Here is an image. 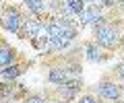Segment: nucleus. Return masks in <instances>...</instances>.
I'll return each mask as SVG.
<instances>
[{"mask_svg": "<svg viewBox=\"0 0 124 103\" xmlns=\"http://www.w3.org/2000/svg\"><path fill=\"white\" fill-rule=\"evenodd\" d=\"M83 2H85V4H89V2H95V0H83Z\"/></svg>", "mask_w": 124, "mask_h": 103, "instance_id": "f3484780", "label": "nucleus"}, {"mask_svg": "<svg viewBox=\"0 0 124 103\" xmlns=\"http://www.w3.org/2000/svg\"><path fill=\"white\" fill-rule=\"evenodd\" d=\"M19 95H23L21 85H0V103H13Z\"/></svg>", "mask_w": 124, "mask_h": 103, "instance_id": "20e7f679", "label": "nucleus"}, {"mask_svg": "<svg viewBox=\"0 0 124 103\" xmlns=\"http://www.w3.org/2000/svg\"><path fill=\"white\" fill-rule=\"evenodd\" d=\"M85 52H87V60H91V62H99V60H103L101 49H99V45H95V43H87Z\"/></svg>", "mask_w": 124, "mask_h": 103, "instance_id": "9b49d317", "label": "nucleus"}, {"mask_svg": "<svg viewBox=\"0 0 124 103\" xmlns=\"http://www.w3.org/2000/svg\"><path fill=\"white\" fill-rule=\"evenodd\" d=\"M79 91H81V81H77V78L58 85V93H60V97H64V99H72Z\"/></svg>", "mask_w": 124, "mask_h": 103, "instance_id": "39448f33", "label": "nucleus"}, {"mask_svg": "<svg viewBox=\"0 0 124 103\" xmlns=\"http://www.w3.org/2000/svg\"><path fill=\"white\" fill-rule=\"evenodd\" d=\"M15 56H17V52H15L13 48H0V68L8 66V64L15 62Z\"/></svg>", "mask_w": 124, "mask_h": 103, "instance_id": "9d476101", "label": "nucleus"}, {"mask_svg": "<svg viewBox=\"0 0 124 103\" xmlns=\"http://www.w3.org/2000/svg\"><path fill=\"white\" fill-rule=\"evenodd\" d=\"M114 2H116V0H99V4H101V6H114Z\"/></svg>", "mask_w": 124, "mask_h": 103, "instance_id": "dca6fc26", "label": "nucleus"}, {"mask_svg": "<svg viewBox=\"0 0 124 103\" xmlns=\"http://www.w3.org/2000/svg\"><path fill=\"white\" fill-rule=\"evenodd\" d=\"M23 4L29 8V13L33 14H44L46 10H48V4H46V0H23Z\"/></svg>", "mask_w": 124, "mask_h": 103, "instance_id": "1a4fd4ad", "label": "nucleus"}, {"mask_svg": "<svg viewBox=\"0 0 124 103\" xmlns=\"http://www.w3.org/2000/svg\"><path fill=\"white\" fill-rule=\"evenodd\" d=\"M64 4H66V8H70L75 14H81L85 10V2L83 0H64Z\"/></svg>", "mask_w": 124, "mask_h": 103, "instance_id": "f8f14e48", "label": "nucleus"}, {"mask_svg": "<svg viewBox=\"0 0 124 103\" xmlns=\"http://www.w3.org/2000/svg\"><path fill=\"white\" fill-rule=\"evenodd\" d=\"M79 103H97V101H95V97H91V95H87V97H83V99H81Z\"/></svg>", "mask_w": 124, "mask_h": 103, "instance_id": "2eb2a0df", "label": "nucleus"}, {"mask_svg": "<svg viewBox=\"0 0 124 103\" xmlns=\"http://www.w3.org/2000/svg\"><path fill=\"white\" fill-rule=\"evenodd\" d=\"M118 2H120V4H122V6H124V0H118Z\"/></svg>", "mask_w": 124, "mask_h": 103, "instance_id": "a211bd4d", "label": "nucleus"}, {"mask_svg": "<svg viewBox=\"0 0 124 103\" xmlns=\"http://www.w3.org/2000/svg\"><path fill=\"white\" fill-rule=\"evenodd\" d=\"M25 103H46V101H44L41 97H37V95H33V97H27Z\"/></svg>", "mask_w": 124, "mask_h": 103, "instance_id": "ddd939ff", "label": "nucleus"}, {"mask_svg": "<svg viewBox=\"0 0 124 103\" xmlns=\"http://www.w3.org/2000/svg\"><path fill=\"white\" fill-rule=\"evenodd\" d=\"M0 10H2V0H0Z\"/></svg>", "mask_w": 124, "mask_h": 103, "instance_id": "6ab92c4d", "label": "nucleus"}, {"mask_svg": "<svg viewBox=\"0 0 124 103\" xmlns=\"http://www.w3.org/2000/svg\"><path fill=\"white\" fill-rule=\"evenodd\" d=\"M116 74H118L120 78L124 81V64H118V68H116Z\"/></svg>", "mask_w": 124, "mask_h": 103, "instance_id": "4468645a", "label": "nucleus"}, {"mask_svg": "<svg viewBox=\"0 0 124 103\" xmlns=\"http://www.w3.org/2000/svg\"><path fill=\"white\" fill-rule=\"evenodd\" d=\"M93 37H95V43L101 45V48H114V45H118V41H120L116 27H112L110 23H99V25H95Z\"/></svg>", "mask_w": 124, "mask_h": 103, "instance_id": "f257e3e1", "label": "nucleus"}, {"mask_svg": "<svg viewBox=\"0 0 124 103\" xmlns=\"http://www.w3.org/2000/svg\"><path fill=\"white\" fill-rule=\"evenodd\" d=\"M50 82H54V85H62V82H66L68 81V72L64 66H58V68H52L48 74Z\"/></svg>", "mask_w": 124, "mask_h": 103, "instance_id": "6e6552de", "label": "nucleus"}, {"mask_svg": "<svg viewBox=\"0 0 124 103\" xmlns=\"http://www.w3.org/2000/svg\"><path fill=\"white\" fill-rule=\"evenodd\" d=\"M0 23H2L4 29H8V31H13V33H19L21 27H23V23H25V19L21 17V13H19L17 8L10 6V8L4 10V14H0Z\"/></svg>", "mask_w": 124, "mask_h": 103, "instance_id": "f03ea898", "label": "nucleus"}, {"mask_svg": "<svg viewBox=\"0 0 124 103\" xmlns=\"http://www.w3.org/2000/svg\"><path fill=\"white\" fill-rule=\"evenodd\" d=\"M79 17H81V23H83V25H99V23H101V13H99V8H95V6H87Z\"/></svg>", "mask_w": 124, "mask_h": 103, "instance_id": "423d86ee", "label": "nucleus"}, {"mask_svg": "<svg viewBox=\"0 0 124 103\" xmlns=\"http://www.w3.org/2000/svg\"><path fill=\"white\" fill-rule=\"evenodd\" d=\"M23 74V66H17V64H8L0 70V78L2 81H15L17 76Z\"/></svg>", "mask_w": 124, "mask_h": 103, "instance_id": "0eeeda50", "label": "nucleus"}, {"mask_svg": "<svg viewBox=\"0 0 124 103\" xmlns=\"http://www.w3.org/2000/svg\"><path fill=\"white\" fill-rule=\"evenodd\" d=\"M97 95L101 99H108V101H116V99L122 95V91H120V87L114 85L112 81H101L97 85Z\"/></svg>", "mask_w": 124, "mask_h": 103, "instance_id": "7ed1b4c3", "label": "nucleus"}]
</instances>
